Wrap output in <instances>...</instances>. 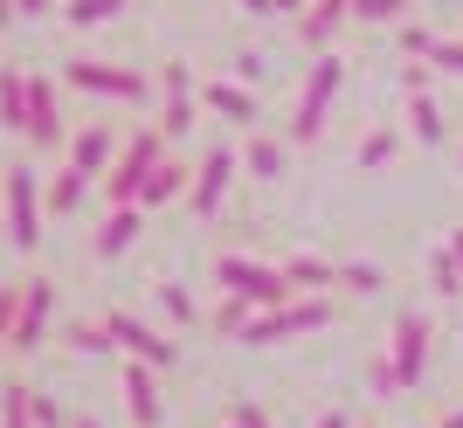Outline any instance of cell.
Segmentation results:
<instances>
[{
	"label": "cell",
	"instance_id": "obj_1",
	"mask_svg": "<svg viewBox=\"0 0 463 428\" xmlns=\"http://www.w3.org/2000/svg\"><path fill=\"white\" fill-rule=\"evenodd\" d=\"M339 90H346V56L339 49H326V56H311L305 83H298V104H290V145H318V132H326L332 104H339Z\"/></svg>",
	"mask_w": 463,
	"mask_h": 428
},
{
	"label": "cell",
	"instance_id": "obj_2",
	"mask_svg": "<svg viewBox=\"0 0 463 428\" xmlns=\"http://www.w3.org/2000/svg\"><path fill=\"white\" fill-rule=\"evenodd\" d=\"M166 153H174V138L159 132V125H138V132H125V145H118V159H111V173L97 180V187H104V200H111V208H132L138 187H146V173H153Z\"/></svg>",
	"mask_w": 463,
	"mask_h": 428
},
{
	"label": "cell",
	"instance_id": "obj_3",
	"mask_svg": "<svg viewBox=\"0 0 463 428\" xmlns=\"http://www.w3.org/2000/svg\"><path fill=\"white\" fill-rule=\"evenodd\" d=\"M62 83L83 90V98H111V104H146L153 98V77L132 70V62H97V56H70L62 62Z\"/></svg>",
	"mask_w": 463,
	"mask_h": 428
},
{
	"label": "cell",
	"instance_id": "obj_4",
	"mask_svg": "<svg viewBox=\"0 0 463 428\" xmlns=\"http://www.w3.org/2000/svg\"><path fill=\"white\" fill-rule=\"evenodd\" d=\"M0 208H7V242H14L21 256L42 249V221H49V200H42L35 166H7V173H0Z\"/></svg>",
	"mask_w": 463,
	"mask_h": 428
},
{
	"label": "cell",
	"instance_id": "obj_5",
	"mask_svg": "<svg viewBox=\"0 0 463 428\" xmlns=\"http://www.w3.org/2000/svg\"><path fill=\"white\" fill-rule=\"evenodd\" d=\"M214 284L235 291V297H250L256 312H270V304H290V297H298L284 284V263H256V256H235V249L214 256Z\"/></svg>",
	"mask_w": 463,
	"mask_h": 428
},
{
	"label": "cell",
	"instance_id": "obj_6",
	"mask_svg": "<svg viewBox=\"0 0 463 428\" xmlns=\"http://www.w3.org/2000/svg\"><path fill=\"white\" fill-rule=\"evenodd\" d=\"M326 325H332V297H290V304L256 312L235 346H284V339H305V331H326Z\"/></svg>",
	"mask_w": 463,
	"mask_h": 428
},
{
	"label": "cell",
	"instance_id": "obj_7",
	"mask_svg": "<svg viewBox=\"0 0 463 428\" xmlns=\"http://www.w3.org/2000/svg\"><path fill=\"white\" fill-rule=\"evenodd\" d=\"M235 173H242L235 145H208V153H201V166H194V187H187V214H194V221H214V214H222V200H229Z\"/></svg>",
	"mask_w": 463,
	"mask_h": 428
},
{
	"label": "cell",
	"instance_id": "obj_8",
	"mask_svg": "<svg viewBox=\"0 0 463 428\" xmlns=\"http://www.w3.org/2000/svg\"><path fill=\"white\" fill-rule=\"evenodd\" d=\"M28 145H35V153H62V145H70V117H62V90L49 77H35V70H28Z\"/></svg>",
	"mask_w": 463,
	"mask_h": 428
},
{
	"label": "cell",
	"instance_id": "obj_9",
	"mask_svg": "<svg viewBox=\"0 0 463 428\" xmlns=\"http://www.w3.org/2000/svg\"><path fill=\"white\" fill-rule=\"evenodd\" d=\"M429 346H436V325H429L422 312H402V318H394V331H387V359H394V380H402V394L429 373Z\"/></svg>",
	"mask_w": 463,
	"mask_h": 428
},
{
	"label": "cell",
	"instance_id": "obj_10",
	"mask_svg": "<svg viewBox=\"0 0 463 428\" xmlns=\"http://www.w3.org/2000/svg\"><path fill=\"white\" fill-rule=\"evenodd\" d=\"M104 325H111V339H118V352H125V359H146V367H159V373H174V367H180V346H174V339H159L146 318H132V312H104Z\"/></svg>",
	"mask_w": 463,
	"mask_h": 428
},
{
	"label": "cell",
	"instance_id": "obj_11",
	"mask_svg": "<svg viewBox=\"0 0 463 428\" xmlns=\"http://www.w3.org/2000/svg\"><path fill=\"white\" fill-rule=\"evenodd\" d=\"M159 90H166V104H159V132H166V138H187L194 132V111H201L194 70H187V62H166V70H159Z\"/></svg>",
	"mask_w": 463,
	"mask_h": 428
},
{
	"label": "cell",
	"instance_id": "obj_12",
	"mask_svg": "<svg viewBox=\"0 0 463 428\" xmlns=\"http://www.w3.org/2000/svg\"><path fill=\"white\" fill-rule=\"evenodd\" d=\"M118 394H125V414H132V428H159V422H166V401H159V367H146V359H125V373H118Z\"/></svg>",
	"mask_w": 463,
	"mask_h": 428
},
{
	"label": "cell",
	"instance_id": "obj_13",
	"mask_svg": "<svg viewBox=\"0 0 463 428\" xmlns=\"http://www.w3.org/2000/svg\"><path fill=\"white\" fill-rule=\"evenodd\" d=\"M49 318H56V284L49 276H28L21 284V318H14V352H35L49 339Z\"/></svg>",
	"mask_w": 463,
	"mask_h": 428
},
{
	"label": "cell",
	"instance_id": "obj_14",
	"mask_svg": "<svg viewBox=\"0 0 463 428\" xmlns=\"http://www.w3.org/2000/svg\"><path fill=\"white\" fill-rule=\"evenodd\" d=\"M118 145H125V138L111 132V117H97V125H83V132H70V145H62L70 159H62V166L104 180V173H111V159H118Z\"/></svg>",
	"mask_w": 463,
	"mask_h": 428
},
{
	"label": "cell",
	"instance_id": "obj_15",
	"mask_svg": "<svg viewBox=\"0 0 463 428\" xmlns=\"http://www.w3.org/2000/svg\"><path fill=\"white\" fill-rule=\"evenodd\" d=\"M353 7H360V0H311L305 14L290 21V35L305 42L311 56H326L332 42H339V28H346V21H353Z\"/></svg>",
	"mask_w": 463,
	"mask_h": 428
},
{
	"label": "cell",
	"instance_id": "obj_16",
	"mask_svg": "<svg viewBox=\"0 0 463 428\" xmlns=\"http://www.w3.org/2000/svg\"><path fill=\"white\" fill-rule=\"evenodd\" d=\"M201 111H214L222 125H235V132H250L256 117V90L250 83H229V77H214V83H201Z\"/></svg>",
	"mask_w": 463,
	"mask_h": 428
},
{
	"label": "cell",
	"instance_id": "obj_17",
	"mask_svg": "<svg viewBox=\"0 0 463 428\" xmlns=\"http://www.w3.org/2000/svg\"><path fill=\"white\" fill-rule=\"evenodd\" d=\"M138 228H146V208H138V200L132 208H111L104 221H97V235H90V256L97 263H118V256L138 242Z\"/></svg>",
	"mask_w": 463,
	"mask_h": 428
},
{
	"label": "cell",
	"instance_id": "obj_18",
	"mask_svg": "<svg viewBox=\"0 0 463 428\" xmlns=\"http://www.w3.org/2000/svg\"><path fill=\"white\" fill-rule=\"evenodd\" d=\"M187 187H194V166H180V159L166 153L153 173H146V187H138V208L153 214V208H166V200H187Z\"/></svg>",
	"mask_w": 463,
	"mask_h": 428
},
{
	"label": "cell",
	"instance_id": "obj_19",
	"mask_svg": "<svg viewBox=\"0 0 463 428\" xmlns=\"http://www.w3.org/2000/svg\"><path fill=\"white\" fill-rule=\"evenodd\" d=\"M284 284L298 297H326L332 284H339V263H326V256H290V263H284Z\"/></svg>",
	"mask_w": 463,
	"mask_h": 428
},
{
	"label": "cell",
	"instance_id": "obj_20",
	"mask_svg": "<svg viewBox=\"0 0 463 428\" xmlns=\"http://www.w3.org/2000/svg\"><path fill=\"white\" fill-rule=\"evenodd\" d=\"M408 132H415V145H429V153H436V145H449V117H443V104L429 98V90H415V98H408Z\"/></svg>",
	"mask_w": 463,
	"mask_h": 428
},
{
	"label": "cell",
	"instance_id": "obj_21",
	"mask_svg": "<svg viewBox=\"0 0 463 428\" xmlns=\"http://www.w3.org/2000/svg\"><path fill=\"white\" fill-rule=\"evenodd\" d=\"M290 166V138H250L242 145V173L250 180H284Z\"/></svg>",
	"mask_w": 463,
	"mask_h": 428
},
{
	"label": "cell",
	"instance_id": "obj_22",
	"mask_svg": "<svg viewBox=\"0 0 463 428\" xmlns=\"http://www.w3.org/2000/svg\"><path fill=\"white\" fill-rule=\"evenodd\" d=\"M0 132H28V70H0Z\"/></svg>",
	"mask_w": 463,
	"mask_h": 428
},
{
	"label": "cell",
	"instance_id": "obj_23",
	"mask_svg": "<svg viewBox=\"0 0 463 428\" xmlns=\"http://www.w3.org/2000/svg\"><path fill=\"white\" fill-rule=\"evenodd\" d=\"M97 180L90 173H77V166H62L56 180H49V187H42V200H49V214H77L83 208V194H90Z\"/></svg>",
	"mask_w": 463,
	"mask_h": 428
},
{
	"label": "cell",
	"instance_id": "obj_24",
	"mask_svg": "<svg viewBox=\"0 0 463 428\" xmlns=\"http://www.w3.org/2000/svg\"><path fill=\"white\" fill-rule=\"evenodd\" d=\"M62 346L83 352V359H104V352H118V339H111V325H104V318H77V325L62 331Z\"/></svg>",
	"mask_w": 463,
	"mask_h": 428
},
{
	"label": "cell",
	"instance_id": "obj_25",
	"mask_svg": "<svg viewBox=\"0 0 463 428\" xmlns=\"http://www.w3.org/2000/svg\"><path fill=\"white\" fill-rule=\"evenodd\" d=\"M250 318H256V304H250V297L222 291V304L208 312V325H214V339H242V331H250Z\"/></svg>",
	"mask_w": 463,
	"mask_h": 428
},
{
	"label": "cell",
	"instance_id": "obj_26",
	"mask_svg": "<svg viewBox=\"0 0 463 428\" xmlns=\"http://www.w3.org/2000/svg\"><path fill=\"white\" fill-rule=\"evenodd\" d=\"M132 7V0H62V21L70 28H104V21H118Z\"/></svg>",
	"mask_w": 463,
	"mask_h": 428
},
{
	"label": "cell",
	"instance_id": "obj_27",
	"mask_svg": "<svg viewBox=\"0 0 463 428\" xmlns=\"http://www.w3.org/2000/svg\"><path fill=\"white\" fill-rule=\"evenodd\" d=\"M0 428H35V387H21V380L0 387Z\"/></svg>",
	"mask_w": 463,
	"mask_h": 428
},
{
	"label": "cell",
	"instance_id": "obj_28",
	"mask_svg": "<svg viewBox=\"0 0 463 428\" xmlns=\"http://www.w3.org/2000/svg\"><path fill=\"white\" fill-rule=\"evenodd\" d=\"M339 284H346L353 297H381V291H387L381 263H367V256H353V263H339Z\"/></svg>",
	"mask_w": 463,
	"mask_h": 428
},
{
	"label": "cell",
	"instance_id": "obj_29",
	"mask_svg": "<svg viewBox=\"0 0 463 428\" xmlns=\"http://www.w3.org/2000/svg\"><path fill=\"white\" fill-rule=\"evenodd\" d=\"M429 291H436V297H463V263L449 256V242L429 256Z\"/></svg>",
	"mask_w": 463,
	"mask_h": 428
},
{
	"label": "cell",
	"instance_id": "obj_30",
	"mask_svg": "<svg viewBox=\"0 0 463 428\" xmlns=\"http://www.w3.org/2000/svg\"><path fill=\"white\" fill-rule=\"evenodd\" d=\"M408 7H415V0H360V7H353V21H360V28H402Z\"/></svg>",
	"mask_w": 463,
	"mask_h": 428
},
{
	"label": "cell",
	"instance_id": "obj_31",
	"mask_svg": "<svg viewBox=\"0 0 463 428\" xmlns=\"http://www.w3.org/2000/svg\"><path fill=\"white\" fill-rule=\"evenodd\" d=\"M159 312L174 318V325H201V304H194L187 284H159Z\"/></svg>",
	"mask_w": 463,
	"mask_h": 428
},
{
	"label": "cell",
	"instance_id": "obj_32",
	"mask_svg": "<svg viewBox=\"0 0 463 428\" xmlns=\"http://www.w3.org/2000/svg\"><path fill=\"white\" fill-rule=\"evenodd\" d=\"M387 159H394V132H367V145H360V173H381Z\"/></svg>",
	"mask_w": 463,
	"mask_h": 428
},
{
	"label": "cell",
	"instance_id": "obj_33",
	"mask_svg": "<svg viewBox=\"0 0 463 428\" xmlns=\"http://www.w3.org/2000/svg\"><path fill=\"white\" fill-rule=\"evenodd\" d=\"M443 35H429L422 21H402V56H415V62H429V49H436Z\"/></svg>",
	"mask_w": 463,
	"mask_h": 428
},
{
	"label": "cell",
	"instance_id": "obj_34",
	"mask_svg": "<svg viewBox=\"0 0 463 428\" xmlns=\"http://www.w3.org/2000/svg\"><path fill=\"white\" fill-rule=\"evenodd\" d=\"M429 70H436V77H463V42H436V49H429Z\"/></svg>",
	"mask_w": 463,
	"mask_h": 428
},
{
	"label": "cell",
	"instance_id": "obj_35",
	"mask_svg": "<svg viewBox=\"0 0 463 428\" xmlns=\"http://www.w3.org/2000/svg\"><path fill=\"white\" fill-rule=\"evenodd\" d=\"M35 428H70V414L56 408V401H49V394L35 387Z\"/></svg>",
	"mask_w": 463,
	"mask_h": 428
},
{
	"label": "cell",
	"instance_id": "obj_36",
	"mask_svg": "<svg viewBox=\"0 0 463 428\" xmlns=\"http://www.w3.org/2000/svg\"><path fill=\"white\" fill-rule=\"evenodd\" d=\"M429 77H436V70H429V62H415V56L402 62V90H408V98H415V90H429Z\"/></svg>",
	"mask_w": 463,
	"mask_h": 428
},
{
	"label": "cell",
	"instance_id": "obj_37",
	"mask_svg": "<svg viewBox=\"0 0 463 428\" xmlns=\"http://www.w3.org/2000/svg\"><path fill=\"white\" fill-rule=\"evenodd\" d=\"M367 380H373V394H402V380H394V359H373Z\"/></svg>",
	"mask_w": 463,
	"mask_h": 428
},
{
	"label": "cell",
	"instance_id": "obj_38",
	"mask_svg": "<svg viewBox=\"0 0 463 428\" xmlns=\"http://www.w3.org/2000/svg\"><path fill=\"white\" fill-rule=\"evenodd\" d=\"M229 422H235V428H270V414L256 408V401H235V414H229Z\"/></svg>",
	"mask_w": 463,
	"mask_h": 428
},
{
	"label": "cell",
	"instance_id": "obj_39",
	"mask_svg": "<svg viewBox=\"0 0 463 428\" xmlns=\"http://www.w3.org/2000/svg\"><path fill=\"white\" fill-rule=\"evenodd\" d=\"M235 77L256 83V77H263V56H256V49H250V56H235Z\"/></svg>",
	"mask_w": 463,
	"mask_h": 428
},
{
	"label": "cell",
	"instance_id": "obj_40",
	"mask_svg": "<svg viewBox=\"0 0 463 428\" xmlns=\"http://www.w3.org/2000/svg\"><path fill=\"white\" fill-rule=\"evenodd\" d=\"M62 0H21V21H42V14H56Z\"/></svg>",
	"mask_w": 463,
	"mask_h": 428
},
{
	"label": "cell",
	"instance_id": "obj_41",
	"mask_svg": "<svg viewBox=\"0 0 463 428\" xmlns=\"http://www.w3.org/2000/svg\"><path fill=\"white\" fill-rule=\"evenodd\" d=\"M242 14H277V0H235Z\"/></svg>",
	"mask_w": 463,
	"mask_h": 428
},
{
	"label": "cell",
	"instance_id": "obj_42",
	"mask_svg": "<svg viewBox=\"0 0 463 428\" xmlns=\"http://www.w3.org/2000/svg\"><path fill=\"white\" fill-rule=\"evenodd\" d=\"M21 21V0H0V28H14Z\"/></svg>",
	"mask_w": 463,
	"mask_h": 428
},
{
	"label": "cell",
	"instance_id": "obj_43",
	"mask_svg": "<svg viewBox=\"0 0 463 428\" xmlns=\"http://www.w3.org/2000/svg\"><path fill=\"white\" fill-rule=\"evenodd\" d=\"M305 7H311V0H277V14H284V21H298Z\"/></svg>",
	"mask_w": 463,
	"mask_h": 428
},
{
	"label": "cell",
	"instance_id": "obj_44",
	"mask_svg": "<svg viewBox=\"0 0 463 428\" xmlns=\"http://www.w3.org/2000/svg\"><path fill=\"white\" fill-rule=\"evenodd\" d=\"M318 428H353V422H346V408H332V414H318Z\"/></svg>",
	"mask_w": 463,
	"mask_h": 428
},
{
	"label": "cell",
	"instance_id": "obj_45",
	"mask_svg": "<svg viewBox=\"0 0 463 428\" xmlns=\"http://www.w3.org/2000/svg\"><path fill=\"white\" fill-rule=\"evenodd\" d=\"M449 256H457V263H463V221H457V228H449Z\"/></svg>",
	"mask_w": 463,
	"mask_h": 428
},
{
	"label": "cell",
	"instance_id": "obj_46",
	"mask_svg": "<svg viewBox=\"0 0 463 428\" xmlns=\"http://www.w3.org/2000/svg\"><path fill=\"white\" fill-rule=\"evenodd\" d=\"M436 428H463V408H449V414H443V422H436Z\"/></svg>",
	"mask_w": 463,
	"mask_h": 428
},
{
	"label": "cell",
	"instance_id": "obj_47",
	"mask_svg": "<svg viewBox=\"0 0 463 428\" xmlns=\"http://www.w3.org/2000/svg\"><path fill=\"white\" fill-rule=\"evenodd\" d=\"M70 428H97V422H90V414H77V422H70Z\"/></svg>",
	"mask_w": 463,
	"mask_h": 428
},
{
	"label": "cell",
	"instance_id": "obj_48",
	"mask_svg": "<svg viewBox=\"0 0 463 428\" xmlns=\"http://www.w3.org/2000/svg\"><path fill=\"white\" fill-rule=\"evenodd\" d=\"M0 242H7V208H0Z\"/></svg>",
	"mask_w": 463,
	"mask_h": 428
},
{
	"label": "cell",
	"instance_id": "obj_49",
	"mask_svg": "<svg viewBox=\"0 0 463 428\" xmlns=\"http://www.w3.org/2000/svg\"><path fill=\"white\" fill-rule=\"evenodd\" d=\"M457 173H463V153H457Z\"/></svg>",
	"mask_w": 463,
	"mask_h": 428
},
{
	"label": "cell",
	"instance_id": "obj_50",
	"mask_svg": "<svg viewBox=\"0 0 463 428\" xmlns=\"http://www.w3.org/2000/svg\"><path fill=\"white\" fill-rule=\"evenodd\" d=\"M367 428H373V422H367Z\"/></svg>",
	"mask_w": 463,
	"mask_h": 428
},
{
	"label": "cell",
	"instance_id": "obj_51",
	"mask_svg": "<svg viewBox=\"0 0 463 428\" xmlns=\"http://www.w3.org/2000/svg\"><path fill=\"white\" fill-rule=\"evenodd\" d=\"M229 428H235V422H229Z\"/></svg>",
	"mask_w": 463,
	"mask_h": 428
}]
</instances>
